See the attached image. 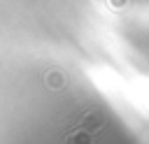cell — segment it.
Instances as JSON below:
<instances>
[{"instance_id": "2", "label": "cell", "mask_w": 149, "mask_h": 144, "mask_svg": "<svg viewBox=\"0 0 149 144\" xmlns=\"http://www.w3.org/2000/svg\"><path fill=\"white\" fill-rule=\"evenodd\" d=\"M68 144H93V135L79 128V130L68 135Z\"/></svg>"}, {"instance_id": "1", "label": "cell", "mask_w": 149, "mask_h": 144, "mask_svg": "<svg viewBox=\"0 0 149 144\" xmlns=\"http://www.w3.org/2000/svg\"><path fill=\"white\" fill-rule=\"evenodd\" d=\"M105 125V118H102V114L98 111V109H91V111H84L81 114V118H79V128L81 130H86V132H98L100 128Z\"/></svg>"}, {"instance_id": "3", "label": "cell", "mask_w": 149, "mask_h": 144, "mask_svg": "<svg viewBox=\"0 0 149 144\" xmlns=\"http://www.w3.org/2000/svg\"><path fill=\"white\" fill-rule=\"evenodd\" d=\"M63 81H65V79H63L61 72H49V74H47V86H49V88H63Z\"/></svg>"}, {"instance_id": "4", "label": "cell", "mask_w": 149, "mask_h": 144, "mask_svg": "<svg viewBox=\"0 0 149 144\" xmlns=\"http://www.w3.org/2000/svg\"><path fill=\"white\" fill-rule=\"evenodd\" d=\"M109 5H112L114 9H121V7L126 5V0H109Z\"/></svg>"}]
</instances>
